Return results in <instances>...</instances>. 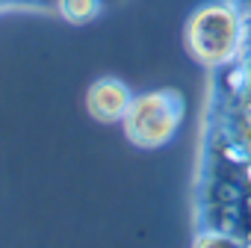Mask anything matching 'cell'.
I'll list each match as a JSON object with an SVG mask.
<instances>
[{"mask_svg":"<svg viewBox=\"0 0 251 248\" xmlns=\"http://www.w3.org/2000/svg\"><path fill=\"white\" fill-rule=\"evenodd\" d=\"M233 3L242 39L230 62L207 71L189 248H251V0Z\"/></svg>","mask_w":251,"mask_h":248,"instance_id":"obj_1","label":"cell"},{"mask_svg":"<svg viewBox=\"0 0 251 248\" xmlns=\"http://www.w3.org/2000/svg\"><path fill=\"white\" fill-rule=\"evenodd\" d=\"M239 39H242V18L233 0H213V3L198 6L183 27L186 53L204 71L230 62L239 50Z\"/></svg>","mask_w":251,"mask_h":248,"instance_id":"obj_2","label":"cell"},{"mask_svg":"<svg viewBox=\"0 0 251 248\" xmlns=\"http://www.w3.org/2000/svg\"><path fill=\"white\" fill-rule=\"evenodd\" d=\"M186 118V98L177 89H154L145 95H136L121 127L130 145L142 151L166 148Z\"/></svg>","mask_w":251,"mask_h":248,"instance_id":"obj_3","label":"cell"},{"mask_svg":"<svg viewBox=\"0 0 251 248\" xmlns=\"http://www.w3.org/2000/svg\"><path fill=\"white\" fill-rule=\"evenodd\" d=\"M133 92L118 77H98L86 89V112L98 124H121L133 103Z\"/></svg>","mask_w":251,"mask_h":248,"instance_id":"obj_4","label":"cell"},{"mask_svg":"<svg viewBox=\"0 0 251 248\" xmlns=\"http://www.w3.org/2000/svg\"><path fill=\"white\" fill-rule=\"evenodd\" d=\"M106 6V0H56V15L71 27H83L92 24Z\"/></svg>","mask_w":251,"mask_h":248,"instance_id":"obj_5","label":"cell"},{"mask_svg":"<svg viewBox=\"0 0 251 248\" xmlns=\"http://www.w3.org/2000/svg\"><path fill=\"white\" fill-rule=\"evenodd\" d=\"M121 3V0H106ZM0 9H39V12H56V0H0Z\"/></svg>","mask_w":251,"mask_h":248,"instance_id":"obj_6","label":"cell"}]
</instances>
